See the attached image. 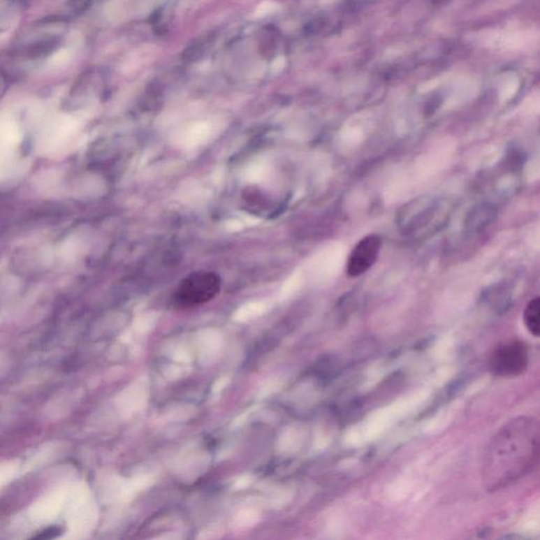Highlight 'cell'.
<instances>
[{"label":"cell","mask_w":540,"mask_h":540,"mask_svg":"<svg viewBox=\"0 0 540 540\" xmlns=\"http://www.w3.org/2000/svg\"><path fill=\"white\" fill-rule=\"evenodd\" d=\"M381 238L378 235H368L360 240L349 254L346 264V274L351 278H357L376 263L380 249Z\"/></svg>","instance_id":"277c9868"},{"label":"cell","mask_w":540,"mask_h":540,"mask_svg":"<svg viewBox=\"0 0 540 540\" xmlns=\"http://www.w3.org/2000/svg\"><path fill=\"white\" fill-rule=\"evenodd\" d=\"M59 532H61L59 527H50V529L43 531L41 535L35 536V538H45V539H49V538H54L59 536Z\"/></svg>","instance_id":"52a82bcc"},{"label":"cell","mask_w":540,"mask_h":540,"mask_svg":"<svg viewBox=\"0 0 540 540\" xmlns=\"http://www.w3.org/2000/svg\"><path fill=\"white\" fill-rule=\"evenodd\" d=\"M284 59H282V57L277 59L276 61H274V64H272V70H274L275 72L280 71V70H282L283 67H284Z\"/></svg>","instance_id":"ba28073f"},{"label":"cell","mask_w":540,"mask_h":540,"mask_svg":"<svg viewBox=\"0 0 540 540\" xmlns=\"http://www.w3.org/2000/svg\"><path fill=\"white\" fill-rule=\"evenodd\" d=\"M222 280L217 272L198 270L191 272L177 285L173 304L179 309H189L212 301L220 293Z\"/></svg>","instance_id":"7a4b0ae2"},{"label":"cell","mask_w":540,"mask_h":540,"mask_svg":"<svg viewBox=\"0 0 540 540\" xmlns=\"http://www.w3.org/2000/svg\"><path fill=\"white\" fill-rule=\"evenodd\" d=\"M539 423L533 417L514 418L492 438L482 461V481L499 491L533 469L539 455Z\"/></svg>","instance_id":"6da1fadb"},{"label":"cell","mask_w":540,"mask_h":540,"mask_svg":"<svg viewBox=\"0 0 540 540\" xmlns=\"http://www.w3.org/2000/svg\"><path fill=\"white\" fill-rule=\"evenodd\" d=\"M539 316L540 299L539 297H536L527 304L525 312H523L525 328L536 338L540 336Z\"/></svg>","instance_id":"5b68a950"},{"label":"cell","mask_w":540,"mask_h":540,"mask_svg":"<svg viewBox=\"0 0 540 540\" xmlns=\"http://www.w3.org/2000/svg\"><path fill=\"white\" fill-rule=\"evenodd\" d=\"M529 364V351L523 341L511 340L498 345L490 356V370L496 376L515 377L523 374Z\"/></svg>","instance_id":"3957f363"},{"label":"cell","mask_w":540,"mask_h":540,"mask_svg":"<svg viewBox=\"0 0 540 540\" xmlns=\"http://www.w3.org/2000/svg\"><path fill=\"white\" fill-rule=\"evenodd\" d=\"M277 3L272 1V0H265L262 3L256 7V12H254V16L256 17L262 18L265 16L272 14V12L276 11Z\"/></svg>","instance_id":"8992f818"}]
</instances>
